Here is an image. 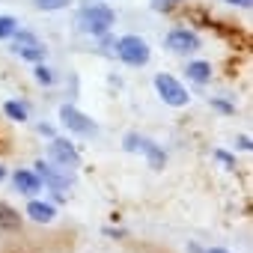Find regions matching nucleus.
<instances>
[{"label":"nucleus","mask_w":253,"mask_h":253,"mask_svg":"<svg viewBox=\"0 0 253 253\" xmlns=\"http://www.w3.org/2000/svg\"><path fill=\"white\" fill-rule=\"evenodd\" d=\"M60 122L66 125L69 131L84 134V137H89V134H95V131H98V125H95L86 113H81L78 107H72V104H63V107H60Z\"/></svg>","instance_id":"5"},{"label":"nucleus","mask_w":253,"mask_h":253,"mask_svg":"<svg viewBox=\"0 0 253 253\" xmlns=\"http://www.w3.org/2000/svg\"><path fill=\"white\" fill-rule=\"evenodd\" d=\"M36 170H39L36 176H39V179H45V182L51 185V191H54V194L63 200V197H66L63 191H69V185H72V176H69V170H57L54 164H45V161H36Z\"/></svg>","instance_id":"6"},{"label":"nucleus","mask_w":253,"mask_h":253,"mask_svg":"<svg viewBox=\"0 0 253 253\" xmlns=\"http://www.w3.org/2000/svg\"><path fill=\"white\" fill-rule=\"evenodd\" d=\"M155 89H158V95L170 104V107H185L188 101H191V95H188V89L173 78V75H155Z\"/></svg>","instance_id":"4"},{"label":"nucleus","mask_w":253,"mask_h":253,"mask_svg":"<svg viewBox=\"0 0 253 253\" xmlns=\"http://www.w3.org/2000/svg\"><path fill=\"white\" fill-rule=\"evenodd\" d=\"M214 158H217V161H220V164H223L226 170H235V158H232L229 152H223V149H217V152H214Z\"/></svg>","instance_id":"18"},{"label":"nucleus","mask_w":253,"mask_h":253,"mask_svg":"<svg viewBox=\"0 0 253 253\" xmlns=\"http://www.w3.org/2000/svg\"><path fill=\"white\" fill-rule=\"evenodd\" d=\"M72 0H33V6L42 9V12H57V9H66Z\"/></svg>","instance_id":"15"},{"label":"nucleus","mask_w":253,"mask_h":253,"mask_svg":"<svg viewBox=\"0 0 253 253\" xmlns=\"http://www.w3.org/2000/svg\"><path fill=\"white\" fill-rule=\"evenodd\" d=\"M39 131H42L45 137H54V128H51V125H39Z\"/></svg>","instance_id":"23"},{"label":"nucleus","mask_w":253,"mask_h":253,"mask_svg":"<svg viewBox=\"0 0 253 253\" xmlns=\"http://www.w3.org/2000/svg\"><path fill=\"white\" fill-rule=\"evenodd\" d=\"M3 179H6V170H3V167H0V182H3Z\"/></svg>","instance_id":"25"},{"label":"nucleus","mask_w":253,"mask_h":253,"mask_svg":"<svg viewBox=\"0 0 253 253\" xmlns=\"http://www.w3.org/2000/svg\"><path fill=\"white\" fill-rule=\"evenodd\" d=\"M137 140H140V134H128V137H125V149H128V152H137Z\"/></svg>","instance_id":"20"},{"label":"nucleus","mask_w":253,"mask_h":253,"mask_svg":"<svg viewBox=\"0 0 253 253\" xmlns=\"http://www.w3.org/2000/svg\"><path fill=\"white\" fill-rule=\"evenodd\" d=\"M209 253H226V250H220V247H211V250H209Z\"/></svg>","instance_id":"24"},{"label":"nucleus","mask_w":253,"mask_h":253,"mask_svg":"<svg viewBox=\"0 0 253 253\" xmlns=\"http://www.w3.org/2000/svg\"><path fill=\"white\" fill-rule=\"evenodd\" d=\"M226 3H229V6H241V9H250V3H253V0H226Z\"/></svg>","instance_id":"22"},{"label":"nucleus","mask_w":253,"mask_h":253,"mask_svg":"<svg viewBox=\"0 0 253 253\" xmlns=\"http://www.w3.org/2000/svg\"><path fill=\"white\" fill-rule=\"evenodd\" d=\"M113 21H116V12L110 6H104V3H86V6H81L78 18H75V24L86 36H107V30L113 27Z\"/></svg>","instance_id":"1"},{"label":"nucleus","mask_w":253,"mask_h":253,"mask_svg":"<svg viewBox=\"0 0 253 253\" xmlns=\"http://www.w3.org/2000/svg\"><path fill=\"white\" fill-rule=\"evenodd\" d=\"M194 84H206L209 78H211V66L206 63V60H197V63H188V72H185Z\"/></svg>","instance_id":"12"},{"label":"nucleus","mask_w":253,"mask_h":253,"mask_svg":"<svg viewBox=\"0 0 253 253\" xmlns=\"http://www.w3.org/2000/svg\"><path fill=\"white\" fill-rule=\"evenodd\" d=\"M21 226V214L6 206V203H0V229H18Z\"/></svg>","instance_id":"13"},{"label":"nucleus","mask_w":253,"mask_h":253,"mask_svg":"<svg viewBox=\"0 0 253 253\" xmlns=\"http://www.w3.org/2000/svg\"><path fill=\"white\" fill-rule=\"evenodd\" d=\"M12 182H15V188L21 191V194H39L42 191V179L33 173V170H15V176H12Z\"/></svg>","instance_id":"9"},{"label":"nucleus","mask_w":253,"mask_h":253,"mask_svg":"<svg viewBox=\"0 0 253 253\" xmlns=\"http://www.w3.org/2000/svg\"><path fill=\"white\" fill-rule=\"evenodd\" d=\"M18 30V21L12 15H0V39H9Z\"/></svg>","instance_id":"16"},{"label":"nucleus","mask_w":253,"mask_h":253,"mask_svg":"<svg viewBox=\"0 0 253 253\" xmlns=\"http://www.w3.org/2000/svg\"><path fill=\"white\" fill-rule=\"evenodd\" d=\"M51 161H54L57 167H63V170H72V167L81 164V155H78V149H75L69 140L54 137V140H51Z\"/></svg>","instance_id":"8"},{"label":"nucleus","mask_w":253,"mask_h":253,"mask_svg":"<svg viewBox=\"0 0 253 253\" xmlns=\"http://www.w3.org/2000/svg\"><path fill=\"white\" fill-rule=\"evenodd\" d=\"M33 75H36V81H39V84H45V86H51V84L57 81V78H54V72H51L48 66H42V63L36 66V72H33Z\"/></svg>","instance_id":"17"},{"label":"nucleus","mask_w":253,"mask_h":253,"mask_svg":"<svg viewBox=\"0 0 253 253\" xmlns=\"http://www.w3.org/2000/svg\"><path fill=\"white\" fill-rule=\"evenodd\" d=\"M137 152H143V155L149 158V167H152V170H161V167H164V161H167L164 149H161L158 143L146 140V137H140V140H137Z\"/></svg>","instance_id":"10"},{"label":"nucleus","mask_w":253,"mask_h":253,"mask_svg":"<svg viewBox=\"0 0 253 253\" xmlns=\"http://www.w3.org/2000/svg\"><path fill=\"white\" fill-rule=\"evenodd\" d=\"M9 39H12V51H15L21 60L42 63V60H45V54H48V51H45V45H42V42H39L30 30H15Z\"/></svg>","instance_id":"3"},{"label":"nucleus","mask_w":253,"mask_h":253,"mask_svg":"<svg viewBox=\"0 0 253 253\" xmlns=\"http://www.w3.org/2000/svg\"><path fill=\"white\" fill-rule=\"evenodd\" d=\"M27 217H33L36 223H51L57 217V209L51 203H42V200H30L27 206Z\"/></svg>","instance_id":"11"},{"label":"nucleus","mask_w":253,"mask_h":253,"mask_svg":"<svg viewBox=\"0 0 253 253\" xmlns=\"http://www.w3.org/2000/svg\"><path fill=\"white\" fill-rule=\"evenodd\" d=\"M164 42H167V48L173 54H191V51L200 48V36L194 30H188V27H173Z\"/></svg>","instance_id":"7"},{"label":"nucleus","mask_w":253,"mask_h":253,"mask_svg":"<svg viewBox=\"0 0 253 253\" xmlns=\"http://www.w3.org/2000/svg\"><path fill=\"white\" fill-rule=\"evenodd\" d=\"M3 113L12 122H27V104H21V101H6L3 104Z\"/></svg>","instance_id":"14"},{"label":"nucleus","mask_w":253,"mask_h":253,"mask_svg":"<svg viewBox=\"0 0 253 253\" xmlns=\"http://www.w3.org/2000/svg\"><path fill=\"white\" fill-rule=\"evenodd\" d=\"M164 3H167V6H170V3H179V0H164Z\"/></svg>","instance_id":"26"},{"label":"nucleus","mask_w":253,"mask_h":253,"mask_svg":"<svg viewBox=\"0 0 253 253\" xmlns=\"http://www.w3.org/2000/svg\"><path fill=\"white\" fill-rule=\"evenodd\" d=\"M211 107L220 110V113H232V110H235V107H232L229 101H223V98H211Z\"/></svg>","instance_id":"19"},{"label":"nucleus","mask_w":253,"mask_h":253,"mask_svg":"<svg viewBox=\"0 0 253 253\" xmlns=\"http://www.w3.org/2000/svg\"><path fill=\"white\" fill-rule=\"evenodd\" d=\"M238 149H244V152H250V149H253V143H250V137H247V134H241V137H238Z\"/></svg>","instance_id":"21"},{"label":"nucleus","mask_w":253,"mask_h":253,"mask_svg":"<svg viewBox=\"0 0 253 253\" xmlns=\"http://www.w3.org/2000/svg\"><path fill=\"white\" fill-rule=\"evenodd\" d=\"M116 57L122 60V63H128V66H146L149 63V57H152V51H149V42L146 39H140V36H122L116 45Z\"/></svg>","instance_id":"2"}]
</instances>
